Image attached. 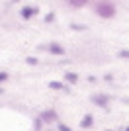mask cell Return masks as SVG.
Listing matches in <instances>:
<instances>
[{
    "instance_id": "obj_16",
    "label": "cell",
    "mask_w": 129,
    "mask_h": 131,
    "mask_svg": "<svg viewBox=\"0 0 129 131\" xmlns=\"http://www.w3.org/2000/svg\"><path fill=\"white\" fill-rule=\"evenodd\" d=\"M106 131H112V129H106Z\"/></svg>"
},
{
    "instance_id": "obj_5",
    "label": "cell",
    "mask_w": 129,
    "mask_h": 131,
    "mask_svg": "<svg viewBox=\"0 0 129 131\" xmlns=\"http://www.w3.org/2000/svg\"><path fill=\"white\" fill-rule=\"evenodd\" d=\"M47 49H49V53H53V55H64V49L61 47L59 43H51Z\"/></svg>"
},
{
    "instance_id": "obj_2",
    "label": "cell",
    "mask_w": 129,
    "mask_h": 131,
    "mask_svg": "<svg viewBox=\"0 0 129 131\" xmlns=\"http://www.w3.org/2000/svg\"><path fill=\"white\" fill-rule=\"evenodd\" d=\"M92 102L98 106H102V108H107V104H110V98H106V96H100V94H94L92 96Z\"/></svg>"
},
{
    "instance_id": "obj_9",
    "label": "cell",
    "mask_w": 129,
    "mask_h": 131,
    "mask_svg": "<svg viewBox=\"0 0 129 131\" xmlns=\"http://www.w3.org/2000/svg\"><path fill=\"white\" fill-rule=\"evenodd\" d=\"M49 88H53V90H63V82H57V80H53V82H49Z\"/></svg>"
},
{
    "instance_id": "obj_12",
    "label": "cell",
    "mask_w": 129,
    "mask_h": 131,
    "mask_svg": "<svg viewBox=\"0 0 129 131\" xmlns=\"http://www.w3.org/2000/svg\"><path fill=\"white\" fill-rule=\"evenodd\" d=\"M53 20H55V14H53V12H49L47 16H45V22H53Z\"/></svg>"
},
{
    "instance_id": "obj_6",
    "label": "cell",
    "mask_w": 129,
    "mask_h": 131,
    "mask_svg": "<svg viewBox=\"0 0 129 131\" xmlns=\"http://www.w3.org/2000/svg\"><path fill=\"white\" fill-rule=\"evenodd\" d=\"M55 117H57L55 110H47V112H43V114H41V119H43V121H53Z\"/></svg>"
},
{
    "instance_id": "obj_14",
    "label": "cell",
    "mask_w": 129,
    "mask_h": 131,
    "mask_svg": "<svg viewBox=\"0 0 129 131\" xmlns=\"http://www.w3.org/2000/svg\"><path fill=\"white\" fill-rule=\"evenodd\" d=\"M119 57H123V59H129V51H119Z\"/></svg>"
},
{
    "instance_id": "obj_8",
    "label": "cell",
    "mask_w": 129,
    "mask_h": 131,
    "mask_svg": "<svg viewBox=\"0 0 129 131\" xmlns=\"http://www.w3.org/2000/svg\"><path fill=\"white\" fill-rule=\"evenodd\" d=\"M64 78H67V82L74 84V82L78 80V74H76V72H67V74H64Z\"/></svg>"
},
{
    "instance_id": "obj_15",
    "label": "cell",
    "mask_w": 129,
    "mask_h": 131,
    "mask_svg": "<svg viewBox=\"0 0 129 131\" xmlns=\"http://www.w3.org/2000/svg\"><path fill=\"white\" fill-rule=\"evenodd\" d=\"M125 131H129V127H127V129H125Z\"/></svg>"
},
{
    "instance_id": "obj_7",
    "label": "cell",
    "mask_w": 129,
    "mask_h": 131,
    "mask_svg": "<svg viewBox=\"0 0 129 131\" xmlns=\"http://www.w3.org/2000/svg\"><path fill=\"white\" fill-rule=\"evenodd\" d=\"M70 6H74V8H82V6L88 4V0H69Z\"/></svg>"
},
{
    "instance_id": "obj_11",
    "label": "cell",
    "mask_w": 129,
    "mask_h": 131,
    "mask_svg": "<svg viewBox=\"0 0 129 131\" xmlns=\"http://www.w3.org/2000/svg\"><path fill=\"white\" fill-rule=\"evenodd\" d=\"M26 63H27V65H37V59H35V57H27Z\"/></svg>"
},
{
    "instance_id": "obj_10",
    "label": "cell",
    "mask_w": 129,
    "mask_h": 131,
    "mask_svg": "<svg viewBox=\"0 0 129 131\" xmlns=\"http://www.w3.org/2000/svg\"><path fill=\"white\" fill-rule=\"evenodd\" d=\"M8 78H10V77H8V72L0 71V84H2V82H6V80H8Z\"/></svg>"
},
{
    "instance_id": "obj_4",
    "label": "cell",
    "mask_w": 129,
    "mask_h": 131,
    "mask_svg": "<svg viewBox=\"0 0 129 131\" xmlns=\"http://www.w3.org/2000/svg\"><path fill=\"white\" fill-rule=\"evenodd\" d=\"M92 123H94V117H92L90 114H86L84 117L80 119V127H84V129H88V127H92Z\"/></svg>"
},
{
    "instance_id": "obj_3",
    "label": "cell",
    "mask_w": 129,
    "mask_h": 131,
    "mask_svg": "<svg viewBox=\"0 0 129 131\" xmlns=\"http://www.w3.org/2000/svg\"><path fill=\"white\" fill-rule=\"evenodd\" d=\"M33 14H37V8H31V6L22 8V18H24V20H29V18H33Z\"/></svg>"
},
{
    "instance_id": "obj_1",
    "label": "cell",
    "mask_w": 129,
    "mask_h": 131,
    "mask_svg": "<svg viewBox=\"0 0 129 131\" xmlns=\"http://www.w3.org/2000/svg\"><path fill=\"white\" fill-rule=\"evenodd\" d=\"M96 14L100 18H113L115 16V6L112 4V2H98L96 4Z\"/></svg>"
},
{
    "instance_id": "obj_13",
    "label": "cell",
    "mask_w": 129,
    "mask_h": 131,
    "mask_svg": "<svg viewBox=\"0 0 129 131\" xmlns=\"http://www.w3.org/2000/svg\"><path fill=\"white\" fill-rule=\"evenodd\" d=\"M59 131H72L70 127H67L64 123H59Z\"/></svg>"
}]
</instances>
